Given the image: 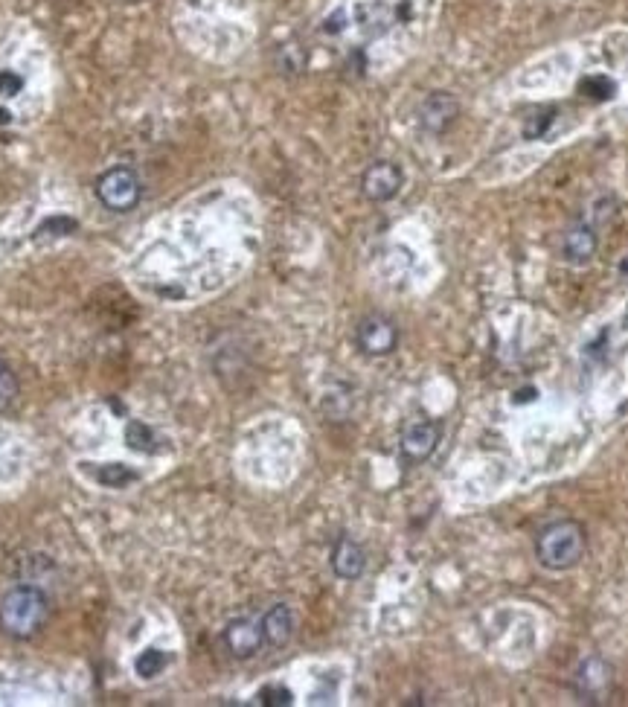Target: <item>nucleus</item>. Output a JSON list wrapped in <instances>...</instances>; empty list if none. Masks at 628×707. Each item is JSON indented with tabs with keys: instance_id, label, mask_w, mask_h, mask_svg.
Masks as SVG:
<instances>
[{
	"instance_id": "f257e3e1",
	"label": "nucleus",
	"mask_w": 628,
	"mask_h": 707,
	"mask_svg": "<svg viewBox=\"0 0 628 707\" xmlns=\"http://www.w3.org/2000/svg\"><path fill=\"white\" fill-rule=\"evenodd\" d=\"M50 617V600L35 585H15L0 600V629L9 638L27 641L44 629Z\"/></svg>"
},
{
	"instance_id": "f03ea898",
	"label": "nucleus",
	"mask_w": 628,
	"mask_h": 707,
	"mask_svg": "<svg viewBox=\"0 0 628 707\" xmlns=\"http://www.w3.org/2000/svg\"><path fill=\"white\" fill-rule=\"evenodd\" d=\"M535 556L547 571H570L585 556V527L579 521H553L535 539Z\"/></svg>"
},
{
	"instance_id": "7ed1b4c3",
	"label": "nucleus",
	"mask_w": 628,
	"mask_h": 707,
	"mask_svg": "<svg viewBox=\"0 0 628 707\" xmlns=\"http://www.w3.org/2000/svg\"><path fill=\"white\" fill-rule=\"evenodd\" d=\"M140 195H143L140 175L128 166H114V169H108L96 178V198L102 201V207H108L114 213L134 210Z\"/></svg>"
},
{
	"instance_id": "20e7f679",
	"label": "nucleus",
	"mask_w": 628,
	"mask_h": 707,
	"mask_svg": "<svg viewBox=\"0 0 628 707\" xmlns=\"http://www.w3.org/2000/svg\"><path fill=\"white\" fill-rule=\"evenodd\" d=\"M355 341H358V350L364 355L384 358V355H390L399 347V326L387 315H367V318L358 321Z\"/></svg>"
},
{
	"instance_id": "39448f33",
	"label": "nucleus",
	"mask_w": 628,
	"mask_h": 707,
	"mask_svg": "<svg viewBox=\"0 0 628 707\" xmlns=\"http://www.w3.org/2000/svg\"><path fill=\"white\" fill-rule=\"evenodd\" d=\"M402 184H405V175H402L399 163L393 161L370 163L361 175V193L373 204H384V201L396 198Z\"/></svg>"
},
{
	"instance_id": "423d86ee",
	"label": "nucleus",
	"mask_w": 628,
	"mask_h": 707,
	"mask_svg": "<svg viewBox=\"0 0 628 707\" xmlns=\"http://www.w3.org/2000/svg\"><path fill=\"white\" fill-rule=\"evenodd\" d=\"M437 446H440V425L434 419H413L405 425L402 440H399L402 457L413 466L425 463L437 451Z\"/></svg>"
},
{
	"instance_id": "0eeeda50",
	"label": "nucleus",
	"mask_w": 628,
	"mask_h": 707,
	"mask_svg": "<svg viewBox=\"0 0 628 707\" xmlns=\"http://www.w3.org/2000/svg\"><path fill=\"white\" fill-rule=\"evenodd\" d=\"M460 117V102L448 91H434L422 99L419 105V123L428 134H442L448 131Z\"/></svg>"
},
{
	"instance_id": "6e6552de",
	"label": "nucleus",
	"mask_w": 628,
	"mask_h": 707,
	"mask_svg": "<svg viewBox=\"0 0 628 707\" xmlns=\"http://www.w3.org/2000/svg\"><path fill=\"white\" fill-rule=\"evenodd\" d=\"M224 643L230 649L233 658H253L262 643H265V635H262V620H253V617H236L227 623L224 629Z\"/></svg>"
},
{
	"instance_id": "1a4fd4ad",
	"label": "nucleus",
	"mask_w": 628,
	"mask_h": 707,
	"mask_svg": "<svg viewBox=\"0 0 628 707\" xmlns=\"http://www.w3.org/2000/svg\"><path fill=\"white\" fill-rule=\"evenodd\" d=\"M332 571L335 577L346 579V582H355V579L364 574L367 568V556H364V547L358 545L355 539L349 536H338V542L332 547Z\"/></svg>"
},
{
	"instance_id": "9d476101",
	"label": "nucleus",
	"mask_w": 628,
	"mask_h": 707,
	"mask_svg": "<svg viewBox=\"0 0 628 707\" xmlns=\"http://www.w3.org/2000/svg\"><path fill=\"white\" fill-rule=\"evenodd\" d=\"M597 248V227L588 225V222L573 225L565 233V239H562V257H565L570 265H585V262H591L594 254H597Z\"/></svg>"
},
{
	"instance_id": "9b49d317",
	"label": "nucleus",
	"mask_w": 628,
	"mask_h": 707,
	"mask_svg": "<svg viewBox=\"0 0 628 707\" xmlns=\"http://www.w3.org/2000/svg\"><path fill=\"white\" fill-rule=\"evenodd\" d=\"M611 684V667L599 658V655H591L579 664L576 670V693L588 702H594L597 696L605 693V687Z\"/></svg>"
},
{
	"instance_id": "f8f14e48",
	"label": "nucleus",
	"mask_w": 628,
	"mask_h": 707,
	"mask_svg": "<svg viewBox=\"0 0 628 707\" xmlns=\"http://www.w3.org/2000/svg\"><path fill=\"white\" fill-rule=\"evenodd\" d=\"M262 635H265V643L274 646V649L288 646L294 638V611L288 609L285 603L271 606L262 617Z\"/></svg>"
},
{
	"instance_id": "ddd939ff",
	"label": "nucleus",
	"mask_w": 628,
	"mask_h": 707,
	"mask_svg": "<svg viewBox=\"0 0 628 707\" xmlns=\"http://www.w3.org/2000/svg\"><path fill=\"white\" fill-rule=\"evenodd\" d=\"M94 478L102 483V486L123 489L128 483L137 481V472H131L123 463H99V466H94Z\"/></svg>"
},
{
	"instance_id": "4468645a",
	"label": "nucleus",
	"mask_w": 628,
	"mask_h": 707,
	"mask_svg": "<svg viewBox=\"0 0 628 707\" xmlns=\"http://www.w3.org/2000/svg\"><path fill=\"white\" fill-rule=\"evenodd\" d=\"M126 440H128V446L134 451H146V454H155L157 451V437H155V431L149 428V425H143V422H128V428H126Z\"/></svg>"
},
{
	"instance_id": "2eb2a0df",
	"label": "nucleus",
	"mask_w": 628,
	"mask_h": 707,
	"mask_svg": "<svg viewBox=\"0 0 628 707\" xmlns=\"http://www.w3.org/2000/svg\"><path fill=\"white\" fill-rule=\"evenodd\" d=\"M166 661H169L166 652H160V649H155V646H149V649H143V652L137 655L134 670H137V675H143V678H155V675L163 673Z\"/></svg>"
},
{
	"instance_id": "dca6fc26",
	"label": "nucleus",
	"mask_w": 628,
	"mask_h": 707,
	"mask_svg": "<svg viewBox=\"0 0 628 707\" xmlns=\"http://www.w3.org/2000/svg\"><path fill=\"white\" fill-rule=\"evenodd\" d=\"M18 393H21V387H18L12 367L0 358V411H9L18 402Z\"/></svg>"
},
{
	"instance_id": "f3484780",
	"label": "nucleus",
	"mask_w": 628,
	"mask_h": 707,
	"mask_svg": "<svg viewBox=\"0 0 628 707\" xmlns=\"http://www.w3.org/2000/svg\"><path fill=\"white\" fill-rule=\"evenodd\" d=\"M256 705L262 707H285L294 705V693L283 687V684H268L256 693Z\"/></svg>"
},
{
	"instance_id": "a211bd4d",
	"label": "nucleus",
	"mask_w": 628,
	"mask_h": 707,
	"mask_svg": "<svg viewBox=\"0 0 628 707\" xmlns=\"http://www.w3.org/2000/svg\"><path fill=\"white\" fill-rule=\"evenodd\" d=\"M280 67L285 73H300L306 67V53L300 50V44H283L280 47Z\"/></svg>"
},
{
	"instance_id": "6ab92c4d",
	"label": "nucleus",
	"mask_w": 628,
	"mask_h": 707,
	"mask_svg": "<svg viewBox=\"0 0 628 707\" xmlns=\"http://www.w3.org/2000/svg\"><path fill=\"white\" fill-rule=\"evenodd\" d=\"M24 91V79L12 70H0V97H18Z\"/></svg>"
},
{
	"instance_id": "aec40b11",
	"label": "nucleus",
	"mask_w": 628,
	"mask_h": 707,
	"mask_svg": "<svg viewBox=\"0 0 628 707\" xmlns=\"http://www.w3.org/2000/svg\"><path fill=\"white\" fill-rule=\"evenodd\" d=\"M50 230H56L53 236H67L70 230H76V222L73 219H64V216H53V219H47L44 225L38 227V233H50Z\"/></svg>"
},
{
	"instance_id": "412c9836",
	"label": "nucleus",
	"mask_w": 628,
	"mask_h": 707,
	"mask_svg": "<svg viewBox=\"0 0 628 707\" xmlns=\"http://www.w3.org/2000/svg\"><path fill=\"white\" fill-rule=\"evenodd\" d=\"M0 123H9V111L6 108H0Z\"/></svg>"
}]
</instances>
